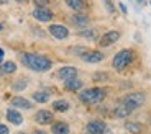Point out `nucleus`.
<instances>
[{
  "mask_svg": "<svg viewBox=\"0 0 151 134\" xmlns=\"http://www.w3.org/2000/svg\"><path fill=\"white\" fill-rule=\"evenodd\" d=\"M33 18H36L38 21H41V23H48L53 20V11L46 7H36L33 10Z\"/></svg>",
  "mask_w": 151,
  "mask_h": 134,
  "instance_id": "39448f33",
  "label": "nucleus"
},
{
  "mask_svg": "<svg viewBox=\"0 0 151 134\" xmlns=\"http://www.w3.org/2000/svg\"><path fill=\"white\" fill-rule=\"evenodd\" d=\"M125 128H127V131L128 133H132V134H138V133H141V124L140 123H127L125 124Z\"/></svg>",
  "mask_w": 151,
  "mask_h": 134,
  "instance_id": "412c9836",
  "label": "nucleus"
},
{
  "mask_svg": "<svg viewBox=\"0 0 151 134\" xmlns=\"http://www.w3.org/2000/svg\"><path fill=\"white\" fill-rule=\"evenodd\" d=\"M49 33L53 34L56 39H66L69 36V30L63 25H51L49 26Z\"/></svg>",
  "mask_w": 151,
  "mask_h": 134,
  "instance_id": "0eeeda50",
  "label": "nucleus"
},
{
  "mask_svg": "<svg viewBox=\"0 0 151 134\" xmlns=\"http://www.w3.org/2000/svg\"><path fill=\"white\" fill-rule=\"evenodd\" d=\"M71 20L77 28H87V26H89V21H91L89 16L84 15V13H81V11H77V15H74Z\"/></svg>",
  "mask_w": 151,
  "mask_h": 134,
  "instance_id": "f8f14e48",
  "label": "nucleus"
},
{
  "mask_svg": "<svg viewBox=\"0 0 151 134\" xmlns=\"http://www.w3.org/2000/svg\"><path fill=\"white\" fill-rule=\"evenodd\" d=\"M35 134H46L45 131H35Z\"/></svg>",
  "mask_w": 151,
  "mask_h": 134,
  "instance_id": "7c9ffc66",
  "label": "nucleus"
},
{
  "mask_svg": "<svg viewBox=\"0 0 151 134\" xmlns=\"http://www.w3.org/2000/svg\"><path fill=\"white\" fill-rule=\"evenodd\" d=\"M81 57H82V61L87 64H97V62H100V61H104V54L99 52V51H86Z\"/></svg>",
  "mask_w": 151,
  "mask_h": 134,
  "instance_id": "423d86ee",
  "label": "nucleus"
},
{
  "mask_svg": "<svg viewBox=\"0 0 151 134\" xmlns=\"http://www.w3.org/2000/svg\"><path fill=\"white\" fill-rule=\"evenodd\" d=\"M79 36L87 38V39H95V31L94 30H84V31L79 33Z\"/></svg>",
  "mask_w": 151,
  "mask_h": 134,
  "instance_id": "b1692460",
  "label": "nucleus"
},
{
  "mask_svg": "<svg viewBox=\"0 0 151 134\" xmlns=\"http://www.w3.org/2000/svg\"><path fill=\"white\" fill-rule=\"evenodd\" d=\"M53 108L56 111H66V110H69V103L66 100H58L53 103Z\"/></svg>",
  "mask_w": 151,
  "mask_h": 134,
  "instance_id": "4be33fe9",
  "label": "nucleus"
},
{
  "mask_svg": "<svg viewBox=\"0 0 151 134\" xmlns=\"http://www.w3.org/2000/svg\"><path fill=\"white\" fill-rule=\"evenodd\" d=\"M7 118H8V121L13 123V124H22V121H23L22 115H20L18 111H15V110H8V111H7Z\"/></svg>",
  "mask_w": 151,
  "mask_h": 134,
  "instance_id": "a211bd4d",
  "label": "nucleus"
},
{
  "mask_svg": "<svg viewBox=\"0 0 151 134\" xmlns=\"http://www.w3.org/2000/svg\"><path fill=\"white\" fill-rule=\"evenodd\" d=\"M33 2L36 4V7H46L49 0H33Z\"/></svg>",
  "mask_w": 151,
  "mask_h": 134,
  "instance_id": "a878e982",
  "label": "nucleus"
},
{
  "mask_svg": "<svg viewBox=\"0 0 151 134\" xmlns=\"http://www.w3.org/2000/svg\"><path fill=\"white\" fill-rule=\"evenodd\" d=\"M64 87H66L68 90H72V92H76V90L82 88V82H81L79 78L72 77V78H68V80H64Z\"/></svg>",
  "mask_w": 151,
  "mask_h": 134,
  "instance_id": "4468645a",
  "label": "nucleus"
},
{
  "mask_svg": "<svg viewBox=\"0 0 151 134\" xmlns=\"http://www.w3.org/2000/svg\"><path fill=\"white\" fill-rule=\"evenodd\" d=\"M123 103H127L130 106V108H138V106H141V105L146 101V97H145V93H141V92H133V93H128L127 97L123 98Z\"/></svg>",
  "mask_w": 151,
  "mask_h": 134,
  "instance_id": "20e7f679",
  "label": "nucleus"
},
{
  "mask_svg": "<svg viewBox=\"0 0 151 134\" xmlns=\"http://www.w3.org/2000/svg\"><path fill=\"white\" fill-rule=\"evenodd\" d=\"M105 129L107 126L104 121H91L87 124V133H92V134H102Z\"/></svg>",
  "mask_w": 151,
  "mask_h": 134,
  "instance_id": "9d476101",
  "label": "nucleus"
},
{
  "mask_svg": "<svg viewBox=\"0 0 151 134\" xmlns=\"http://www.w3.org/2000/svg\"><path fill=\"white\" fill-rule=\"evenodd\" d=\"M66 5H68L71 10H76V11H82L84 8H86L84 0H66Z\"/></svg>",
  "mask_w": 151,
  "mask_h": 134,
  "instance_id": "f3484780",
  "label": "nucleus"
},
{
  "mask_svg": "<svg viewBox=\"0 0 151 134\" xmlns=\"http://www.w3.org/2000/svg\"><path fill=\"white\" fill-rule=\"evenodd\" d=\"M12 105L17 106V108H23V110H30L31 108V103L27 100V98H22V97H17L12 100Z\"/></svg>",
  "mask_w": 151,
  "mask_h": 134,
  "instance_id": "2eb2a0df",
  "label": "nucleus"
},
{
  "mask_svg": "<svg viewBox=\"0 0 151 134\" xmlns=\"http://www.w3.org/2000/svg\"><path fill=\"white\" fill-rule=\"evenodd\" d=\"M56 75L61 80H68V78H72V77L77 75V69H76V67H61Z\"/></svg>",
  "mask_w": 151,
  "mask_h": 134,
  "instance_id": "1a4fd4ad",
  "label": "nucleus"
},
{
  "mask_svg": "<svg viewBox=\"0 0 151 134\" xmlns=\"http://www.w3.org/2000/svg\"><path fill=\"white\" fill-rule=\"evenodd\" d=\"M51 131H53V134H69V126L66 123H63V121H59V123L53 124Z\"/></svg>",
  "mask_w": 151,
  "mask_h": 134,
  "instance_id": "dca6fc26",
  "label": "nucleus"
},
{
  "mask_svg": "<svg viewBox=\"0 0 151 134\" xmlns=\"http://www.w3.org/2000/svg\"><path fill=\"white\" fill-rule=\"evenodd\" d=\"M104 4H105V7H107V11H110V13H113V11H115V8H113V5H112V2H110V0H104Z\"/></svg>",
  "mask_w": 151,
  "mask_h": 134,
  "instance_id": "393cba45",
  "label": "nucleus"
},
{
  "mask_svg": "<svg viewBox=\"0 0 151 134\" xmlns=\"http://www.w3.org/2000/svg\"><path fill=\"white\" fill-rule=\"evenodd\" d=\"M18 134H25V133H18Z\"/></svg>",
  "mask_w": 151,
  "mask_h": 134,
  "instance_id": "473e14b6",
  "label": "nucleus"
},
{
  "mask_svg": "<svg viewBox=\"0 0 151 134\" xmlns=\"http://www.w3.org/2000/svg\"><path fill=\"white\" fill-rule=\"evenodd\" d=\"M15 71H17V64L12 62V61L4 62L2 66H0V72H2V74H13Z\"/></svg>",
  "mask_w": 151,
  "mask_h": 134,
  "instance_id": "6ab92c4d",
  "label": "nucleus"
},
{
  "mask_svg": "<svg viewBox=\"0 0 151 134\" xmlns=\"http://www.w3.org/2000/svg\"><path fill=\"white\" fill-rule=\"evenodd\" d=\"M87 134H92V133H87Z\"/></svg>",
  "mask_w": 151,
  "mask_h": 134,
  "instance_id": "72a5a7b5",
  "label": "nucleus"
},
{
  "mask_svg": "<svg viewBox=\"0 0 151 134\" xmlns=\"http://www.w3.org/2000/svg\"><path fill=\"white\" fill-rule=\"evenodd\" d=\"M33 100L38 101V103H46V101L49 100V93L48 92H35Z\"/></svg>",
  "mask_w": 151,
  "mask_h": 134,
  "instance_id": "aec40b11",
  "label": "nucleus"
},
{
  "mask_svg": "<svg viewBox=\"0 0 151 134\" xmlns=\"http://www.w3.org/2000/svg\"><path fill=\"white\" fill-rule=\"evenodd\" d=\"M95 80H105L107 78V74H95Z\"/></svg>",
  "mask_w": 151,
  "mask_h": 134,
  "instance_id": "bb28decb",
  "label": "nucleus"
},
{
  "mask_svg": "<svg viewBox=\"0 0 151 134\" xmlns=\"http://www.w3.org/2000/svg\"><path fill=\"white\" fill-rule=\"evenodd\" d=\"M27 80L25 78H22V80H18V82H15L13 83V90H17V92H20V90H25L27 88Z\"/></svg>",
  "mask_w": 151,
  "mask_h": 134,
  "instance_id": "5701e85b",
  "label": "nucleus"
},
{
  "mask_svg": "<svg viewBox=\"0 0 151 134\" xmlns=\"http://www.w3.org/2000/svg\"><path fill=\"white\" fill-rule=\"evenodd\" d=\"M35 119H36L40 124H48L53 121V113L48 111V110H40V111L36 113V116H35Z\"/></svg>",
  "mask_w": 151,
  "mask_h": 134,
  "instance_id": "9b49d317",
  "label": "nucleus"
},
{
  "mask_svg": "<svg viewBox=\"0 0 151 134\" xmlns=\"http://www.w3.org/2000/svg\"><path fill=\"white\" fill-rule=\"evenodd\" d=\"M132 111H133V108H130L127 103H123V101H122L117 108H115V116H117V118H127V116H128Z\"/></svg>",
  "mask_w": 151,
  "mask_h": 134,
  "instance_id": "ddd939ff",
  "label": "nucleus"
},
{
  "mask_svg": "<svg viewBox=\"0 0 151 134\" xmlns=\"http://www.w3.org/2000/svg\"><path fill=\"white\" fill-rule=\"evenodd\" d=\"M120 10H122V11H123V13H127V7H125V5H123V4H120Z\"/></svg>",
  "mask_w": 151,
  "mask_h": 134,
  "instance_id": "c85d7f7f",
  "label": "nucleus"
},
{
  "mask_svg": "<svg viewBox=\"0 0 151 134\" xmlns=\"http://www.w3.org/2000/svg\"><path fill=\"white\" fill-rule=\"evenodd\" d=\"M118 39H120V33H118V31H109V33H105L102 36V39L99 41V44L102 46V48H105V46L113 44V43L118 41Z\"/></svg>",
  "mask_w": 151,
  "mask_h": 134,
  "instance_id": "6e6552de",
  "label": "nucleus"
},
{
  "mask_svg": "<svg viewBox=\"0 0 151 134\" xmlns=\"http://www.w3.org/2000/svg\"><path fill=\"white\" fill-rule=\"evenodd\" d=\"M132 61H133V51H130V49H122L120 52L115 54L112 64H113V67H115L117 71H123Z\"/></svg>",
  "mask_w": 151,
  "mask_h": 134,
  "instance_id": "7ed1b4c3",
  "label": "nucleus"
},
{
  "mask_svg": "<svg viewBox=\"0 0 151 134\" xmlns=\"http://www.w3.org/2000/svg\"><path fill=\"white\" fill-rule=\"evenodd\" d=\"M79 98L84 103H100V101L105 98V90L102 88H89L81 92Z\"/></svg>",
  "mask_w": 151,
  "mask_h": 134,
  "instance_id": "f03ea898",
  "label": "nucleus"
},
{
  "mask_svg": "<svg viewBox=\"0 0 151 134\" xmlns=\"http://www.w3.org/2000/svg\"><path fill=\"white\" fill-rule=\"evenodd\" d=\"M17 2H18V4H23V2H27V0H17Z\"/></svg>",
  "mask_w": 151,
  "mask_h": 134,
  "instance_id": "2f4dec72",
  "label": "nucleus"
},
{
  "mask_svg": "<svg viewBox=\"0 0 151 134\" xmlns=\"http://www.w3.org/2000/svg\"><path fill=\"white\" fill-rule=\"evenodd\" d=\"M22 59V64L31 71H36V72H46L51 69L53 62L45 56H38V54H22L20 56Z\"/></svg>",
  "mask_w": 151,
  "mask_h": 134,
  "instance_id": "f257e3e1",
  "label": "nucleus"
},
{
  "mask_svg": "<svg viewBox=\"0 0 151 134\" xmlns=\"http://www.w3.org/2000/svg\"><path fill=\"white\" fill-rule=\"evenodd\" d=\"M4 61V49H0V62Z\"/></svg>",
  "mask_w": 151,
  "mask_h": 134,
  "instance_id": "c756f323",
  "label": "nucleus"
},
{
  "mask_svg": "<svg viewBox=\"0 0 151 134\" xmlns=\"http://www.w3.org/2000/svg\"><path fill=\"white\" fill-rule=\"evenodd\" d=\"M0 134H8V128L5 124H0Z\"/></svg>",
  "mask_w": 151,
  "mask_h": 134,
  "instance_id": "cd10ccee",
  "label": "nucleus"
}]
</instances>
